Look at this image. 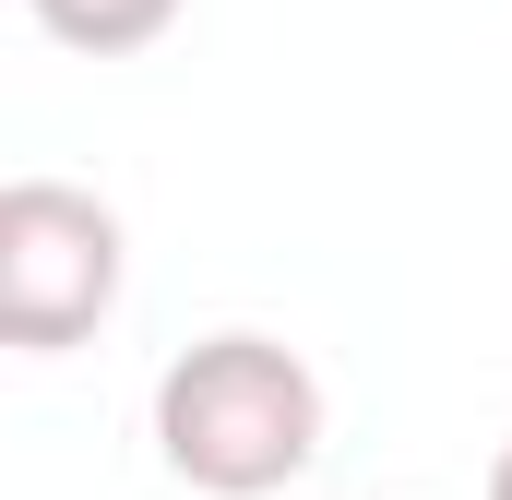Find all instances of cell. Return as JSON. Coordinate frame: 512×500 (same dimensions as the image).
<instances>
[{"instance_id": "cell-4", "label": "cell", "mask_w": 512, "mask_h": 500, "mask_svg": "<svg viewBox=\"0 0 512 500\" xmlns=\"http://www.w3.org/2000/svg\"><path fill=\"white\" fill-rule=\"evenodd\" d=\"M489 500H512V441H501V453H489Z\"/></svg>"}, {"instance_id": "cell-1", "label": "cell", "mask_w": 512, "mask_h": 500, "mask_svg": "<svg viewBox=\"0 0 512 500\" xmlns=\"http://www.w3.org/2000/svg\"><path fill=\"white\" fill-rule=\"evenodd\" d=\"M155 453L203 500H274L322 453V381L274 334H203L155 381Z\"/></svg>"}, {"instance_id": "cell-2", "label": "cell", "mask_w": 512, "mask_h": 500, "mask_svg": "<svg viewBox=\"0 0 512 500\" xmlns=\"http://www.w3.org/2000/svg\"><path fill=\"white\" fill-rule=\"evenodd\" d=\"M120 310V215L72 179L0 191V346L60 358Z\"/></svg>"}, {"instance_id": "cell-3", "label": "cell", "mask_w": 512, "mask_h": 500, "mask_svg": "<svg viewBox=\"0 0 512 500\" xmlns=\"http://www.w3.org/2000/svg\"><path fill=\"white\" fill-rule=\"evenodd\" d=\"M60 48H84V60H131V48H155L191 0H24Z\"/></svg>"}]
</instances>
